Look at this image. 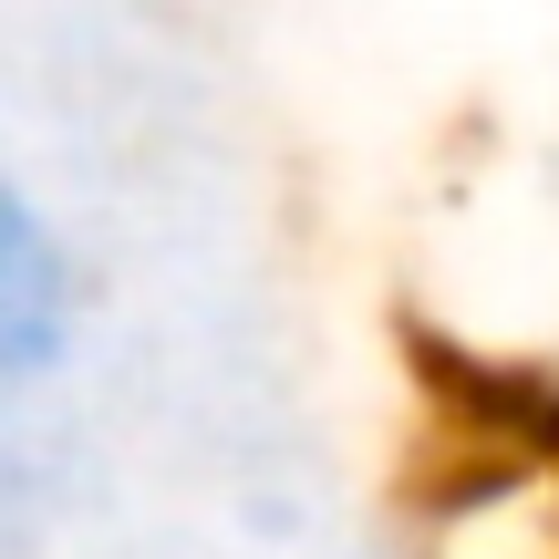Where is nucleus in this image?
Here are the masks:
<instances>
[{
  "label": "nucleus",
  "mask_w": 559,
  "mask_h": 559,
  "mask_svg": "<svg viewBox=\"0 0 559 559\" xmlns=\"http://www.w3.org/2000/svg\"><path fill=\"white\" fill-rule=\"evenodd\" d=\"M83 311H94L83 249L52 228V207L32 187H0V383L11 394H41L73 362Z\"/></svg>",
  "instance_id": "obj_1"
}]
</instances>
